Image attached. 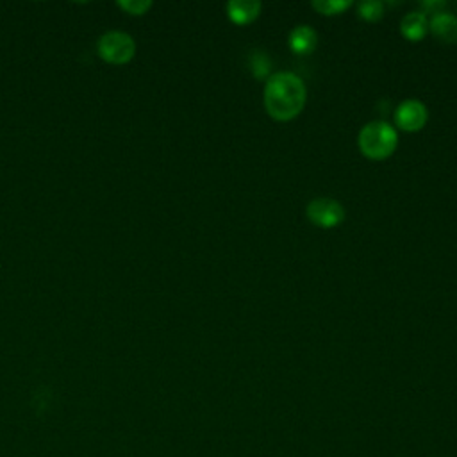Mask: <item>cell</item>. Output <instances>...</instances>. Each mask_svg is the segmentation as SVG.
<instances>
[{
  "label": "cell",
  "instance_id": "6da1fadb",
  "mask_svg": "<svg viewBox=\"0 0 457 457\" xmlns=\"http://www.w3.org/2000/svg\"><path fill=\"white\" fill-rule=\"evenodd\" d=\"M303 80L295 73H275L268 79L264 87V107L273 120H293L305 104Z\"/></svg>",
  "mask_w": 457,
  "mask_h": 457
},
{
  "label": "cell",
  "instance_id": "7a4b0ae2",
  "mask_svg": "<svg viewBox=\"0 0 457 457\" xmlns=\"http://www.w3.org/2000/svg\"><path fill=\"white\" fill-rule=\"evenodd\" d=\"M359 148L370 159H386L395 148L398 136L387 121H370L359 132Z\"/></svg>",
  "mask_w": 457,
  "mask_h": 457
},
{
  "label": "cell",
  "instance_id": "3957f363",
  "mask_svg": "<svg viewBox=\"0 0 457 457\" xmlns=\"http://www.w3.org/2000/svg\"><path fill=\"white\" fill-rule=\"evenodd\" d=\"M98 54L111 64H125L136 54L134 39L121 30H109L98 39Z\"/></svg>",
  "mask_w": 457,
  "mask_h": 457
},
{
  "label": "cell",
  "instance_id": "277c9868",
  "mask_svg": "<svg viewBox=\"0 0 457 457\" xmlns=\"http://www.w3.org/2000/svg\"><path fill=\"white\" fill-rule=\"evenodd\" d=\"M305 212L314 225L323 228H332L345 220V209L334 198H314L309 202Z\"/></svg>",
  "mask_w": 457,
  "mask_h": 457
},
{
  "label": "cell",
  "instance_id": "5b68a950",
  "mask_svg": "<svg viewBox=\"0 0 457 457\" xmlns=\"http://www.w3.org/2000/svg\"><path fill=\"white\" fill-rule=\"evenodd\" d=\"M395 121L402 130L416 132L427 121V107L418 100H403L395 111Z\"/></svg>",
  "mask_w": 457,
  "mask_h": 457
},
{
  "label": "cell",
  "instance_id": "8992f818",
  "mask_svg": "<svg viewBox=\"0 0 457 457\" xmlns=\"http://www.w3.org/2000/svg\"><path fill=\"white\" fill-rule=\"evenodd\" d=\"M430 32L445 41V43H457V18L450 12H436L428 21Z\"/></svg>",
  "mask_w": 457,
  "mask_h": 457
},
{
  "label": "cell",
  "instance_id": "52a82bcc",
  "mask_svg": "<svg viewBox=\"0 0 457 457\" xmlns=\"http://www.w3.org/2000/svg\"><path fill=\"white\" fill-rule=\"evenodd\" d=\"M289 48L296 54V55H309L318 43V36L314 32L312 27L309 25H298L289 32Z\"/></svg>",
  "mask_w": 457,
  "mask_h": 457
},
{
  "label": "cell",
  "instance_id": "ba28073f",
  "mask_svg": "<svg viewBox=\"0 0 457 457\" xmlns=\"http://www.w3.org/2000/svg\"><path fill=\"white\" fill-rule=\"evenodd\" d=\"M259 11H261V2H255V0H230L227 4L228 18L239 25L253 21L259 16Z\"/></svg>",
  "mask_w": 457,
  "mask_h": 457
},
{
  "label": "cell",
  "instance_id": "9c48e42d",
  "mask_svg": "<svg viewBox=\"0 0 457 457\" xmlns=\"http://www.w3.org/2000/svg\"><path fill=\"white\" fill-rule=\"evenodd\" d=\"M400 29H402V34L411 39V41H418L421 37H425L427 30H428V21H427V16L420 11H414V12H409L402 18V23H400Z\"/></svg>",
  "mask_w": 457,
  "mask_h": 457
},
{
  "label": "cell",
  "instance_id": "30bf717a",
  "mask_svg": "<svg viewBox=\"0 0 457 457\" xmlns=\"http://www.w3.org/2000/svg\"><path fill=\"white\" fill-rule=\"evenodd\" d=\"M350 4H352L350 0H314L312 7L321 14L332 16V14H339L341 11L350 7Z\"/></svg>",
  "mask_w": 457,
  "mask_h": 457
},
{
  "label": "cell",
  "instance_id": "8fae6325",
  "mask_svg": "<svg viewBox=\"0 0 457 457\" xmlns=\"http://www.w3.org/2000/svg\"><path fill=\"white\" fill-rule=\"evenodd\" d=\"M357 7H359V16L368 21L380 20L384 14V4L378 0H364Z\"/></svg>",
  "mask_w": 457,
  "mask_h": 457
},
{
  "label": "cell",
  "instance_id": "7c38bea8",
  "mask_svg": "<svg viewBox=\"0 0 457 457\" xmlns=\"http://www.w3.org/2000/svg\"><path fill=\"white\" fill-rule=\"evenodd\" d=\"M118 7H121L129 14L137 16V14H145L152 7V2L150 0H120Z\"/></svg>",
  "mask_w": 457,
  "mask_h": 457
},
{
  "label": "cell",
  "instance_id": "4fadbf2b",
  "mask_svg": "<svg viewBox=\"0 0 457 457\" xmlns=\"http://www.w3.org/2000/svg\"><path fill=\"white\" fill-rule=\"evenodd\" d=\"M250 66H252V71H253V75L257 79L266 77L268 71H270V61H268V57L264 54H257L255 57H252Z\"/></svg>",
  "mask_w": 457,
  "mask_h": 457
},
{
  "label": "cell",
  "instance_id": "5bb4252c",
  "mask_svg": "<svg viewBox=\"0 0 457 457\" xmlns=\"http://www.w3.org/2000/svg\"><path fill=\"white\" fill-rule=\"evenodd\" d=\"M445 5V2H441V0H437V2H423L421 4V7L425 9V11H432V14H436V12H439V9Z\"/></svg>",
  "mask_w": 457,
  "mask_h": 457
}]
</instances>
